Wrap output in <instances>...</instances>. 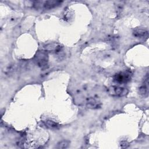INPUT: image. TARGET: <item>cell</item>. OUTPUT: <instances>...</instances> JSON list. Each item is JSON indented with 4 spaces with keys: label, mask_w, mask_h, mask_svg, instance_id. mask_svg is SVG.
Returning <instances> with one entry per match:
<instances>
[{
    "label": "cell",
    "mask_w": 149,
    "mask_h": 149,
    "mask_svg": "<svg viewBox=\"0 0 149 149\" xmlns=\"http://www.w3.org/2000/svg\"><path fill=\"white\" fill-rule=\"evenodd\" d=\"M108 91L111 95L118 97L125 96L128 93V90L127 88L118 86H112L109 88Z\"/></svg>",
    "instance_id": "2"
},
{
    "label": "cell",
    "mask_w": 149,
    "mask_h": 149,
    "mask_svg": "<svg viewBox=\"0 0 149 149\" xmlns=\"http://www.w3.org/2000/svg\"><path fill=\"white\" fill-rule=\"evenodd\" d=\"M98 103L93 98H89L87 102V106L89 108H95L97 107Z\"/></svg>",
    "instance_id": "7"
},
{
    "label": "cell",
    "mask_w": 149,
    "mask_h": 149,
    "mask_svg": "<svg viewBox=\"0 0 149 149\" xmlns=\"http://www.w3.org/2000/svg\"><path fill=\"white\" fill-rule=\"evenodd\" d=\"M133 35L137 38H145L148 36V31L142 29H137L133 31Z\"/></svg>",
    "instance_id": "6"
},
{
    "label": "cell",
    "mask_w": 149,
    "mask_h": 149,
    "mask_svg": "<svg viewBox=\"0 0 149 149\" xmlns=\"http://www.w3.org/2000/svg\"><path fill=\"white\" fill-rule=\"evenodd\" d=\"M139 93L144 97H147L148 94V76L147 74L145 77L143 84L139 88Z\"/></svg>",
    "instance_id": "4"
},
{
    "label": "cell",
    "mask_w": 149,
    "mask_h": 149,
    "mask_svg": "<svg viewBox=\"0 0 149 149\" xmlns=\"http://www.w3.org/2000/svg\"><path fill=\"white\" fill-rule=\"evenodd\" d=\"M61 3L60 1H37L34 5L38 8H42L45 9H49L54 8Z\"/></svg>",
    "instance_id": "3"
},
{
    "label": "cell",
    "mask_w": 149,
    "mask_h": 149,
    "mask_svg": "<svg viewBox=\"0 0 149 149\" xmlns=\"http://www.w3.org/2000/svg\"><path fill=\"white\" fill-rule=\"evenodd\" d=\"M37 62L40 66H45L47 63V54L44 52H40L36 56Z\"/></svg>",
    "instance_id": "5"
},
{
    "label": "cell",
    "mask_w": 149,
    "mask_h": 149,
    "mask_svg": "<svg viewBox=\"0 0 149 149\" xmlns=\"http://www.w3.org/2000/svg\"><path fill=\"white\" fill-rule=\"evenodd\" d=\"M131 79V73L127 71L122 72L116 74L113 77L115 82L119 84L126 83Z\"/></svg>",
    "instance_id": "1"
},
{
    "label": "cell",
    "mask_w": 149,
    "mask_h": 149,
    "mask_svg": "<svg viewBox=\"0 0 149 149\" xmlns=\"http://www.w3.org/2000/svg\"><path fill=\"white\" fill-rule=\"evenodd\" d=\"M45 125L47 127H49L50 128H56V127H57L58 126V124L54 122V121L49 120H46L45 122Z\"/></svg>",
    "instance_id": "9"
},
{
    "label": "cell",
    "mask_w": 149,
    "mask_h": 149,
    "mask_svg": "<svg viewBox=\"0 0 149 149\" xmlns=\"http://www.w3.org/2000/svg\"><path fill=\"white\" fill-rule=\"evenodd\" d=\"M70 145V141L69 140H62L59 141L56 146L57 148H66Z\"/></svg>",
    "instance_id": "8"
}]
</instances>
